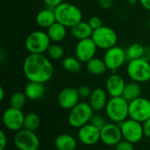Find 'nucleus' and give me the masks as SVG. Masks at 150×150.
I'll use <instances>...</instances> for the list:
<instances>
[{
  "label": "nucleus",
  "mask_w": 150,
  "mask_h": 150,
  "mask_svg": "<svg viewBox=\"0 0 150 150\" xmlns=\"http://www.w3.org/2000/svg\"><path fill=\"white\" fill-rule=\"evenodd\" d=\"M98 47L91 38L78 40L75 49L76 57L82 62L87 63L96 55Z\"/></svg>",
  "instance_id": "13"
},
{
  "label": "nucleus",
  "mask_w": 150,
  "mask_h": 150,
  "mask_svg": "<svg viewBox=\"0 0 150 150\" xmlns=\"http://www.w3.org/2000/svg\"><path fill=\"white\" fill-rule=\"evenodd\" d=\"M56 21L65 25L67 28H71L77 23L83 20V13L81 10L75 4L62 2L54 8Z\"/></svg>",
  "instance_id": "2"
},
{
  "label": "nucleus",
  "mask_w": 150,
  "mask_h": 150,
  "mask_svg": "<svg viewBox=\"0 0 150 150\" xmlns=\"http://www.w3.org/2000/svg\"><path fill=\"white\" fill-rule=\"evenodd\" d=\"M99 4L104 9H109L112 5V0H99Z\"/></svg>",
  "instance_id": "38"
},
{
  "label": "nucleus",
  "mask_w": 150,
  "mask_h": 150,
  "mask_svg": "<svg viewBox=\"0 0 150 150\" xmlns=\"http://www.w3.org/2000/svg\"><path fill=\"white\" fill-rule=\"evenodd\" d=\"M25 114L20 109L9 107L3 113L4 126L10 131L18 132L24 127Z\"/></svg>",
  "instance_id": "12"
},
{
  "label": "nucleus",
  "mask_w": 150,
  "mask_h": 150,
  "mask_svg": "<svg viewBox=\"0 0 150 150\" xmlns=\"http://www.w3.org/2000/svg\"><path fill=\"white\" fill-rule=\"evenodd\" d=\"M87 22L89 23V25H91V27L93 29V31L96 30V29H98V28H99V27H101L103 25H102L101 18L99 17H98V16H92V17H91Z\"/></svg>",
  "instance_id": "34"
},
{
  "label": "nucleus",
  "mask_w": 150,
  "mask_h": 150,
  "mask_svg": "<svg viewBox=\"0 0 150 150\" xmlns=\"http://www.w3.org/2000/svg\"><path fill=\"white\" fill-rule=\"evenodd\" d=\"M51 42L47 32L38 30L26 37L25 46L29 54H44L47 51Z\"/></svg>",
  "instance_id": "5"
},
{
  "label": "nucleus",
  "mask_w": 150,
  "mask_h": 150,
  "mask_svg": "<svg viewBox=\"0 0 150 150\" xmlns=\"http://www.w3.org/2000/svg\"><path fill=\"white\" fill-rule=\"evenodd\" d=\"M122 139L121 129L117 123H107L100 130V141L106 146H116Z\"/></svg>",
  "instance_id": "14"
},
{
  "label": "nucleus",
  "mask_w": 150,
  "mask_h": 150,
  "mask_svg": "<svg viewBox=\"0 0 150 150\" xmlns=\"http://www.w3.org/2000/svg\"><path fill=\"white\" fill-rule=\"evenodd\" d=\"M70 31L72 36L78 40L91 38V35L93 33V29L91 27L89 23L83 20L72 26L70 28Z\"/></svg>",
  "instance_id": "22"
},
{
  "label": "nucleus",
  "mask_w": 150,
  "mask_h": 150,
  "mask_svg": "<svg viewBox=\"0 0 150 150\" xmlns=\"http://www.w3.org/2000/svg\"><path fill=\"white\" fill-rule=\"evenodd\" d=\"M35 20H36L37 25L40 27L47 29L49 26H51L54 23L56 22V18H55V14H54V9L50 8V7L42 9L36 15Z\"/></svg>",
  "instance_id": "20"
},
{
  "label": "nucleus",
  "mask_w": 150,
  "mask_h": 150,
  "mask_svg": "<svg viewBox=\"0 0 150 150\" xmlns=\"http://www.w3.org/2000/svg\"><path fill=\"white\" fill-rule=\"evenodd\" d=\"M79 94L77 89L68 87L61 91L58 95L59 105L64 110H71L79 103Z\"/></svg>",
  "instance_id": "15"
},
{
  "label": "nucleus",
  "mask_w": 150,
  "mask_h": 150,
  "mask_svg": "<svg viewBox=\"0 0 150 150\" xmlns=\"http://www.w3.org/2000/svg\"><path fill=\"white\" fill-rule=\"evenodd\" d=\"M127 72L132 81L146 83L150 80V62L143 58L131 60L127 63Z\"/></svg>",
  "instance_id": "6"
},
{
  "label": "nucleus",
  "mask_w": 150,
  "mask_h": 150,
  "mask_svg": "<svg viewBox=\"0 0 150 150\" xmlns=\"http://www.w3.org/2000/svg\"><path fill=\"white\" fill-rule=\"evenodd\" d=\"M141 4L148 11H150V0H140Z\"/></svg>",
  "instance_id": "40"
},
{
  "label": "nucleus",
  "mask_w": 150,
  "mask_h": 150,
  "mask_svg": "<svg viewBox=\"0 0 150 150\" xmlns=\"http://www.w3.org/2000/svg\"><path fill=\"white\" fill-rule=\"evenodd\" d=\"M115 149L116 150H134V143L126 141V140H122L120 141L116 146H115Z\"/></svg>",
  "instance_id": "32"
},
{
  "label": "nucleus",
  "mask_w": 150,
  "mask_h": 150,
  "mask_svg": "<svg viewBox=\"0 0 150 150\" xmlns=\"http://www.w3.org/2000/svg\"><path fill=\"white\" fill-rule=\"evenodd\" d=\"M78 94L80 98H89L92 91L91 90V88L87 85H82L77 89Z\"/></svg>",
  "instance_id": "33"
},
{
  "label": "nucleus",
  "mask_w": 150,
  "mask_h": 150,
  "mask_svg": "<svg viewBox=\"0 0 150 150\" xmlns=\"http://www.w3.org/2000/svg\"><path fill=\"white\" fill-rule=\"evenodd\" d=\"M77 136L80 142L86 146H92L100 141V129L89 123L78 128Z\"/></svg>",
  "instance_id": "16"
},
{
  "label": "nucleus",
  "mask_w": 150,
  "mask_h": 150,
  "mask_svg": "<svg viewBox=\"0 0 150 150\" xmlns=\"http://www.w3.org/2000/svg\"><path fill=\"white\" fill-rule=\"evenodd\" d=\"M43 2L46 4V5L47 7H50V8H54V9L59 4H61L63 1L62 0H43Z\"/></svg>",
  "instance_id": "36"
},
{
  "label": "nucleus",
  "mask_w": 150,
  "mask_h": 150,
  "mask_svg": "<svg viewBox=\"0 0 150 150\" xmlns=\"http://www.w3.org/2000/svg\"><path fill=\"white\" fill-rule=\"evenodd\" d=\"M119 125L121 129L122 137L126 141H128L134 144L142 141L144 136L142 123L139 121L129 118Z\"/></svg>",
  "instance_id": "8"
},
{
  "label": "nucleus",
  "mask_w": 150,
  "mask_h": 150,
  "mask_svg": "<svg viewBox=\"0 0 150 150\" xmlns=\"http://www.w3.org/2000/svg\"><path fill=\"white\" fill-rule=\"evenodd\" d=\"M90 124H91L92 126H94L97 128L101 130L107 124V121L103 115L98 114V113H94L90 121Z\"/></svg>",
  "instance_id": "31"
},
{
  "label": "nucleus",
  "mask_w": 150,
  "mask_h": 150,
  "mask_svg": "<svg viewBox=\"0 0 150 150\" xmlns=\"http://www.w3.org/2000/svg\"><path fill=\"white\" fill-rule=\"evenodd\" d=\"M13 142L18 150H38L40 147V140L35 132L24 128L16 132Z\"/></svg>",
  "instance_id": "9"
},
{
  "label": "nucleus",
  "mask_w": 150,
  "mask_h": 150,
  "mask_svg": "<svg viewBox=\"0 0 150 150\" xmlns=\"http://www.w3.org/2000/svg\"><path fill=\"white\" fill-rule=\"evenodd\" d=\"M144 135L148 138H150V118L142 123Z\"/></svg>",
  "instance_id": "37"
},
{
  "label": "nucleus",
  "mask_w": 150,
  "mask_h": 150,
  "mask_svg": "<svg viewBox=\"0 0 150 150\" xmlns=\"http://www.w3.org/2000/svg\"><path fill=\"white\" fill-rule=\"evenodd\" d=\"M63 69L70 73H77L82 69V62L75 56H67L62 61Z\"/></svg>",
  "instance_id": "27"
},
{
  "label": "nucleus",
  "mask_w": 150,
  "mask_h": 150,
  "mask_svg": "<svg viewBox=\"0 0 150 150\" xmlns=\"http://www.w3.org/2000/svg\"><path fill=\"white\" fill-rule=\"evenodd\" d=\"M27 99L36 101L41 99L46 94V87L44 83L29 81L24 90Z\"/></svg>",
  "instance_id": "19"
},
{
  "label": "nucleus",
  "mask_w": 150,
  "mask_h": 150,
  "mask_svg": "<svg viewBox=\"0 0 150 150\" xmlns=\"http://www.w3.org/2000/svg\"><path fill=\"white\" fill-rule=\"evenodd\" d=\"M54 147L57 150H76L77 142L73 135L69 134H62L55 138Z\"/></svg>",
  "instance_id": "21"
},
{
  "label": "nucleus",
  "mask_w": 150,
  "mask_h": 150,
  "mask_svg": "<svg viewBox=\"0 0 150 150\" xmlns=\"http://www.w3.org/2000/svg\"><path fill=\"white\" fill-rule=\"evenodd\" d=\"M47 33L49 39L51 40V41L54 43H58L62 41L66 38L67 27L56 21L47 29Z\"/></svg>",
  "instance_id": "23"
},
{
  "label": "nucleus",
  "mask_w": 150,
  "mask_h": 150,
  "mask_svg": "<svg viewBox=\"0 0 150 150\" xmlns=\"http://www.w3.org/2000/svg\"><path fill=\"white\" fill-rule=\"evenodd\" d=\"M105 113L108 119L117 124H120L129 117V102L122 96L111 98L105 107Z\"/></svg>",
  "instance_id": "3"
},
{
  "label": "nucleus",
  "mask_w": 150,
  "mask_h": 150,
  "mask_svg": "<svg viewBox=\"0 0 150 150\" xmlns=\"http://www.w3.org/2000/svg\"><path fill=\"white\" fill-rule=\"evenodd\" d=\"M142 58L150 62V46L144 47V53H143Z\"/></svg>",
  "instance_id": "39"
},
{
  "label": "nucleus",
  "mask_w": 150,
  "mask_h": 150,
  "mask_svg": "<svg viewBox=\"0 0 150 150\" xmlns=\"http://www.w3.org/2000/svg\"><path fill=\"white\" fill-rule=\"evenodd\" d=\"M94 112L89 103L79 102L69 111L68 116L69 124L74 128H80L90 123Z\"/></svg>",
  "instance_id": "4"
},
{
  "label": "nucleus",
  "mask_w": 150,
  "mask_h": 150,
  "mask_svg": "<svg viewBox=\"0 0 150 150\" xmlns=\"http://www.w3.org/2000/svg\"><path fill=\"white\" fill-rule=\"evenodd\" d=\"M7 146V137L3 130L0 131V150H4Z\"/></svg>",
  "instance_id": "35"
},
{
  "label": "nucleus",
  "mask_w": 150,
  "mask_h": 150,
  "mask_svg": "<svg viewBox=\"0 0 150 150\" xmlns=\"http://www.w3.org/2000/svg\"><path fill=\"white\" fill-rule=\"evenodd\" d=\"M142 93V86L140 83L131 81L126 83L122 97L128 102H131L141 97Z\"/></svg>",
  "instance_id": "24"
},
{
  "label": "nucleus",
  "mask_w": 150,
  "mask_h": 150,
  "mask_svg": "<svg viewBox=\"0 0 150 150\" xmlns=\"http://www.w3.org/2000/svg\"><path fill=\"white\" fill-rule=\"evenodd\" d=\"M98 150H105V149H98Z\"/></svg>",
  "instance_id": "43"
},
{
  "label": "nucleus",
  "mask_w": 150,
  "mask_h": 150,
  "mask_svg": "<svg viewBox=\"0 0 150 150\" xmlns=\"http://www.w3.org/2000/svg\"><path fill=\"white\" fill-rule=\"evenodd\" d=\"M126 50L120 47L114 46L107 50L104 54L103 60L107 67V69L111 71H116L121 68L127 61Z\"/></svg>",
  "instance_id": "11"
},
{
  "label": "nucleus",
  "mask_w": 150,
  "mask_h": 150,
  "mask_svg": "<svg viewBox=\"0 0 150 150\" xmlns=\"http://www.w3.org/2000/svg\"><path fill=\"white\" fill-rule=\"evenodd\" d=\"M26 100H27V98H26L25 92L16 91L11 96L10 105H11V107L21 110L25 106V105L26 103Z\"/></svg>",
  "instance_id": "29"
},
{
  "label": "nucleus",
  "mask_w": 150,
  "mask_h": 150,
  "mask_svg": "<svg viewBox=\"0 0 150 150\" xmlns=\"http://www.w3.org/2000/svg\"><path fill=\"white\" fill-rule=\"evenodd\" d=\"M4 98V90L3 87H0V101H3Z\"/></svg>",
  "instance_id": "41"
},
{
  "label": "nucleus",
  "mask_w": 150,
  "mask_h": 150,
  "mask_svg": "<svg viewBox=\"0 0 150 150\" xmlns=\"http://www.w3.org/2000/svg\"><path fill=\"white\" fill-rule=\"evenodd\" d=\"M40 125V118L35 112H29L25 115L24 129L35 132Z\"/></svg>",
  "instance_id": "26"
},
{
  "label": "nucleus",
  "mask_w": 150,
  "mask_h": 150,
  "mask_svg": "<svg viewBox=\"0 0 150 150\" xmlns=\"http://www.w3.org/2000/svg\"><path fill=\"white\" fill-rule=\"evenodd\" d=\"M129 118L143 123L150 118V100L138 98L129 102Z\"/></svg>",
  "instance_id": "10"
},
{
  "label": "nucleus",
  "mask_w": 150,
  "mask_h": 150,
  "mask_svg": "<svg viewBox=\"0 0 150 150\" xmlns=\"http://www.w3.org/2000/svg\"><path fill=\"white\" fill-rule=\"evenodd\" d=\"M149 29H150V19H149Z\"/></svg>",
  "instance_id": "42"
},
{
  "label": "nucleus",
  "mask_w": 150,
  "mask_h": 150,
  "mask_svg": "<svg viewBox=\"0 0 150 150\" xmlns=\"http://www.w3.org/2000/svg\"><path fill=\"white\" fill-rule=\"evenodd\" d=\"M47 53V56L50 59H52V60H61L62 58H63L64 49L60 44L54 43V44L50 45V47H48Z\"/></svg>",
  "instance_id": "30"
},
{
  "label": "nucleus",
  "mask_w": 150,
  "mask_h": 150,
  "mask_svg": "<svg viewBox=\"0 0 150 150\" xmlns=\"http://www.w3.org/2000/svg\"><path fill=\"white\" fill-rule=\"evenodd\" d=\"M106 91L102 88H96L92 91L89 98V104L94 112H101L105 109L109 100Z\"/></svg>",
  "instance_id": "18"
},
{
  "label": "nucleus",
  "mask_w": 150,
  "mask_h": 150,
  "mask_svg": "<svg viewBox=\"0 0 150 150\" xmlns=\"http://www.w3.org/2000/svg\"><path fill=\"white\" fill-rule=\"evenodd\" d=\"M86 69L90 74L94 76H100L106 71L107 67L103 59L94 57L86 63Z\"/></svg>",
  "instance_id": "25"
},
{
  "label": "nucleus",
  "mask_w": 150,
  "mask_h": 150,
  "mask_svg": "<svg viewBox=\"0 0 150 150\" xmlns=\"http://www.w3.org/2000/svg\"><path fill=\"white\" fill-rule=\"evenodd\" d=\"M23 72L28 81L45 83L53 76L54 67L48 56L29 54L24 61Z\"/></svg>",
  "instance_id": "1"
},
{
  "label": "nucleus",
  "mask_w": 150,
  "mask_h": 150,
  "mask_svg": "<svg viewBox=\"0 0 150 150\" xmlns=\"http://www.w3.org/2000/svg\"><path fill=\"white\" fill-rule=\"evenodd\" d=\"M91 39L97 45L98 48L105 50L116 46L118 42V35L116 32L106 25H102L101 27L94 30Z\"/></svg>",
  "instance_id": "7"
},
{
  "label": "nucleus",
  "mask_w": 150,
  "mask_h": 150,
  "mask_svg": "<svg viewBox=\"0 0 150 150\" xmlns=\"http://www.w3.org/2000/svg\"><path fill=\"white\" fill-rule=\"evenodd\" d=\"M126 82L124 78L118 75H111L105 83V91L111 98L113 97H121L126 86Z\"/></svg>",
  "instance_id": "17"
},
{
  "label": "nucleus",
  "mask_w": 150,
  "mask_h": 150,
  "mask_svg": "<svg viewBox=\"0 0 150 150\" xmlns=\"http://www.w3.org/2000/svg\"><path fill=\"white\" fill-rule=\"evenodd\" d=\"M144 53V47L140 43H134L126 49L127 58L128 61L142 58Z\"/></svg>",
  "instance_id": "28"
}]
</instances>
